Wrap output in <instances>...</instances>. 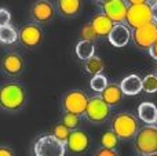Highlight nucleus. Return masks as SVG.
Masks as SVG:
<instances>
[{
  "instance_id": "2f4dec72",
  "label": "nucleus",
  "mask_w": 157,
  "mask_h": 156,
  "mask_svg": "<svg viewBox=\"0 0 157 156\" xmlns=\"http://www.w3.org/2000/svg\"><path fill=\"white\" fill-rule=\"evenodd\" d=\"M150 13H152V22L157 24V2L150 4Z\"/></svg>"
},
{
  "instance_id": "4be33fe9",
  "label": "nucleus",
  "mask_w": 157,
  "mask_h": 156,
  "mask_svg": "<svg viewBox=\"0 0 157 156\" xmlns=\"http://www.w3.org/2000/svg\"><path fill=\"white\" fill-rule=\"evenodd\" d=\"M18 40V32L11 25L0 28V43L3 44H13Z\"/></svg>"
},
{
  "instance_id": "aec40b11",
  "label": "nucleus",
  "mask_w": 157,
  "mask_h": 156,
  "mask_svg": "<svg viewBox=\"0 0 157 156\" xmlns=\"http://www.w3.org/2000/svg\"><path fill=\"white\" fill-rule=\"evenodd\" d=\"M76 55L78 60L81 61H87L88 58L94 57L95 55V46H94V41H88V40H80L76 44Z\"/></svg>"
},
{
  "instance_id": "6ab92c4d",
  "label": "nucleus",
  "mask_w": 157,
  "mask_h": 156,
  "mask_svg": "<svg viewBox=\"0 0 157 156\" xmlns=\"http://www.w3.org/2000/svg\"><path fill=\"white\" fill-rule=\"evenodd\" d=\"M80 0H58V11L61 13V15L66 17V18L76 17L80 13Z\"/></svg>"
},
{
  "instance_id": "39448f33",
  "label": "nucleus",
  "mask_w": 157,
  "mask_h": 156,
  "mask_svg": "<svg viewBox=\"0 0 157 156\" xmlns=\"http://www.w3.org/2000/svg\"><path fill=\"white\" fill-rule=\"evenodd\" d=\"M131 40L136 49L149 51L157 41V24L150 22L131 30Z\"/></svg>"
},
{
  "instance_id": "b1692460",
  "label": "nucleus",
  "mask_w": 157,
  "mask_h": 156,
  "mask_svg": "<svg viewBox=\"0 0 157 156\" xmlns=\"http://www.w3.org/2000/svg\"><path fill=\"white\" fill-rule=\"evenodd\" d=\"M142 91L147 94L157 93V75L149 73L142 79Z\"/></svg>"
},
{
  "instance_id": "4468645a",
  "label": "nucleus",
  "mask_w": 157,
  "mask_h": 156,
  "mask_svg": "<svg viewBox=\"0 0 157 156\" xmlns=\"http://www.w3.org/2000/svg\"><path fill=\"white\" fill-rule=\"evenodd\" d=\"M2 68L10 76H18L24 71V60L17 53H8L2 60Z\"/></svg>"
},
{
  "instance_id": "a878e982",
  "label": "nucleus",
  "mask_w": 157,
  "mask_h": 156,
  "mask_svg": "<svg viewBox=\"0 0 157 156\" xmlns=\"http://www.w3.org/2000/svg\"><path fill=\"white\" fill-rule=\"evenodd\" d=\"M117 142H119V138H117V135L112 130L103 133L102 138H101V145H102V148H106V149H114Z\"/></svg>"
},
{
  "instance_id": "1a4fd4ad",
  "label": "nucleus",
  "mask_w": 157,
  "mask_h": 156,
  "mask_svg": "<svg viewBox=\"0 0 157 156\" xmlns=\"http://www.w3.org/2000/svg\"><path fill=\"white\" fill-rule=\"evenodd\" d=\"M18 40L26 49H35V47L40 46L41 40H43V30L36 24H26L19 29Z\"/></svg>"
},
{
  "instance_id": "7ed1b4c3",
  "label": "nucleus",
  "mask_w": 157,
  "mask_h": 156,
  "mask_svg": "<svg viewBox=\"0 0 157 156\" xmlns=\"http://www.w3.org/2000/svg\"><path fill=\"white\" fill-rule=\"evenodd\" d=\"M136 154L139 156H149L157 154V126L156 124H146L138 130L134 142Z\"/></svg>"
},
{
  "instance_id": "f03ea898",
  "label": "nucleus",
  "mask_w": 157,
  "mask_h": 156,
  "mask_svg": "<svg viewBox=\"0 0 157 156\" xmlns=\"http://www.w3.org/2000/svg\"><path fill=\"white\" fill-rule=\"evenodd\" d=\"M112 131L117 135L119 140H131L135 138L136 133H138V119L128 112L117 113L113 119H112Z\"/></svg>"
},
{
  "instance_id": "f704fd0d",
  "label": "nucleus",
  "mask_w": 157,
  "mask_h": 156,
  "mask_svg": "<svg viewBox=\"0 0 157 156\" xmlns=\"http://www.w3.org/2000/svg\"><path fill=\"white\" fill-rule=\"evenodd\" d=\"M95 2L98 3L99 6H105L106 3H109V2H112V0H95Z\"/></svg>"
},
{
  "instance_id": "c85d7f7f",
  "label": "nucleus",
  "mask_w": 157,
  "mask_h": 156,
  "mask_svg": "<svg viewBox=\"0 0 157 156\" xmlns=\"http://www.w3.org/2000/svg\"><path fill=\"white\" fill-rule=\"evenodd\" d=\"M10 21H11L10 11L6 10V8H0V26L10 25Z\"/></svg>"
},
{
  "instance_id": "9b49d317",
  "label": "nucleus",
  "mask_w": 157,
  "mask_h": 156,
  "mask_svg": "<svg viewBox=\"0 0 157 156\" xmlns=\"http://www.w3.org/2000/svg\"><path fill=\"white\" fill-rule=\"evenodd\" d=\"M32 18L37 24H50L55 17V8L48 0H37L32 6Z\"/></svg>"
},
{
  "instance_id": "f257e3e1",
  "label": "nucleus",
  "mask_w": 157,
  "mask_h": 156,
  "mask_svg": "<svg viewBox=\"0 0 157 156\" xmlns=\"http://www.w3.org/2000/svg\"><path fill=\"white\" fill-rule=\"evenodd\" d=\"M25 90L18 83H6L0 87V108L7 112H18L25 107Z\"/></svg>"
},
{
  "instance_id": "9d476101",
  "label": "nucleus",
  "mask_w": 157,
  "mask_h": 156,
  "mask_svg": "<svg viewBox=\"0 0 157 156\" xmlns=\"http://www.w3.org/2000/svg\"><path fill=\"white\" fill-rule=\"evenodd\" d=\"M128 4L124 0H112L102 6V11L114 25L116 24H124L125 17H127Z\"/></svg>"
},
{
  "instance_id": "20e7f679",
  "label": "nucleus",
  "mask_w": 157,
  "mask_h": 156,
  "mask_svg": "<svg viewBox=\"0 0 157 156\" xmlns=\"http://www.w3.org/2000/svg\"><path fill=\"white\" fill-rule=\"evenodd\" d=\"M66 145L52 134H43L33 144L35 156H65Z\"/></svg>"
},
{
  "instance_id": "4c0bfd02",
  "label": "nucleus",
  "mask_w": 157,
  "mask_h": 156,
  "mask_svg": "<svg viewBox=\"0 0 157 156\" xmlns=\"http://www.w3.org/2000/svg\"><path fill=\"white\" fill-rule=\"evenodd\" d=\"M156 75H157V64H156Z\"/></svg>"
},
{
  "instance_id": "f3484780",
  "label": "nucleus",
  "mask_w": 157,
  "mask_h": 156,
  "mask_svg": "<svg viewBox=\"0 0 157 156\" xmlns=\"http://www.w3.org/2000/svg\"><path fill=\"white\" fill-rule=\"evenodd\" d=\"M138 118L146 124L157 123V107L149 101L141 102L138 105Z\"/></svg>"
},
{
  "instance_id": "f8f14e48",
  "label": "nucleus",
  "mask_w": 157,
  "mask_h": 156,
  "mask_svg": "<svg viewBox=\"0 0 157 156\" xmlns=\"http://www.w3.org/2000/svg\"><path fill=\"white\" fill-rule=\"evenodd\" d=\"M66 149L75 155H80L88 149L90 146V138L87 133L81 131V130H73L71 131L68 141H66Z\"/></svg>"
},
{
  "instance_id": "2eb2a0df",
  "label": "nucleus",
  "mask_w": 157,
  "mask_h": 156,
  "mask_svg": "<svg viewBox=\"0 0 157 156\" xmlns=\"http://www.w3.org/2000/svg\"><path fill=\"white\" fill-rule=\"evenodd\" d=\"M90 24H91V26L94 28V30H95L98 37H108L110 30L113 29V26H114V24L103 13L94 15Z\"/></svg>"
},
{
  "instance_id": "6e6552de",
  "label": "nucleus",
  "mask_w": 157,
  "mask_h": 156,
  "mask_svg": "<svg viewBox=\"0 0 157 156\" xmlns=\"http://www.w3.org/2000/svg\"><path fill=\"white\" fill-rule=\"evenodd\" d=\"M152 22V13H150V6L147 3L135 6H128L127 17H125V24L131 29L141 28L146 24Z\"/></svg>"
},
{
  "instance_id": "cd10ccee",
  "label": "nucleus",
  "mask_w": 157,
  "mask_h": 156,
  "mask_svg": "<svg viewBox=\"0 0 157 156\" xmlns=\"http://www.w3.org/2000/svg\"><path fill=\"white\" fill-rule=\"evenodd\" d=\"M81 40H88V41H95L98 39L97 33H95L94 28L91 26V24H86L80 30Z\"/></svg>"
},
{
  "instance_id": "c9c22d12",
  "label": "nucleus",
  "mask_w": 157,
  "mask_h": 156,
  "mask_svg": "<svg viewBox=\"0 0 157 156\" xmlns=\"http://www.w3.org/2000/svg\"><path fill=\"white\" fill-rule=\"evenodd\" d=\"M149 156H157V154H152V155H149Z\"/></svg>"
},
{
  "instance_id": "ddd939ff",
  "label": "nucleus",
  "mask_w": 157,
  "mask_h": 156,
  "mask_svg": "<svg viewBox=\"0 0 157 156\" xmlns=\"http://www.w3.org/2000/svg\"><path fill=\"white\" fill-rule=\"evenodd\" d=\"M108 40L114 47H125L131 40V29L124 24H116L109 33Z\"/></svg>"
},
{
  "instance_id": "473e14b6",
  "label": "nucleus",
  "mask_w": 157,
  "mask_h": 156,
  "mask_svg": "<svg viewBox=\"0 0 157 156\" xmlns=\"http://www.w3.org/2000/svg\"><path fill=\"white\" fill-rule=\"evenodd\" d=\"M128 6H135V4H142V3H146L147 0H124Z\"/></svg>"
},
{
  "instance_id": "5701e85b",
  "label": "nucleus",
  "mask_w": 157,
  "mask_h": 156,
  "mask_svg": "<svg viewBox=\"0 0 157 156\" xmlns=\"http://www.w3.org/2000/svg\"><path fill=\"white\" fill-rule=\"evenodd\" d=\"M108 79H106L105 75L99 73V75H94L90 80V87L91 90H94L95 93H102L106 87H108Z\"/></svg>"
},
{
  "instance_id": "7c9ffc66",
  "label": "nucleus",
  "mask_w": 157,
  "mask_h": 156,
  "mask_svg": "<svg viewBox=\"0 0 157 156\" xmlns=\"http://www.w3.org/2000/svg\"><path fill=\"white\" fill-rule=\"evenodd\" d=\"M0 156H15L14 151L7 145H0Z\"/></svg>"
},
{
  "instance_id": "72a5a7b5",
  "label": "nucleus",
  "mask_w": 157,
  "mask_h": 156,
  "mask_svg": "<svg viewBox=\"0 0 157 156\" xmlns=\"http://www.w3.org/2000/svg\"><path fill=\"white\" fill-rule=\"evenodd\" d=\"M149 53H150V55H152L153 58H155V60L157 61V41L155 43V46L152 47V49L149 50Z\"/></svg>"
},
{
  "instance_id": "393cba45",
  "label": "nucleus",
  "mask_w": 157,
  "mask_h": 156,
  "mask_svg": "<svg viewBox=\"0 0 157 156\" xmlns=\"http://www.w3.org/2000/svg\"><path fill=\"white\" fill-rule=\"evenodd\" d=\"M61 124H63L65 127H68L71 131L76 130L80 124V116L73 115V113H63L62 119H61Z\"/></svg>"
},
{
  "instance_id": "412c9836",
  "label": "nucleus",
  "mask_w": 157,
  "mask_h": 156,
  "mask_svg": "<svg viewBox=\"0 0 157 156\" xmlns=\"http://www.w3.org/2000/svg\"><path fill=\"white\" fill-rule=\"evenodd\" d=\"M84 69H86L87 73L94 76V75L102 73L103 69H105V64H103V61L99 57L94 55V57L88 58L87 61H84Z\"/></svg>"
},
{
  "instance_id": "e433bc0d",
  "label": "nucleus",
  "mask_w": 157,
  "mask_h": 156,
  "mask_svg": "<svg viewBox=\"0 0 157 156\" xmlns=\"http://www.w3.org/2000/svg\"><path fill=\"white\" fill-rule=\"evenodd\" d=\"M150 2H152V3H155V2H157V0H150Z\"/></svg>"
},
{
  "instance_id": "423d86ee",
  "label": "nucleus",
  "mask_w": 157,
  "mask_h": 156,
  "mask_svg": "<svg viewBox=\"0 0 157 156\" xmlns=\"http://www.w3.org/2000/svg\"><path fill=\"white\" fill-rule=\"evenodd\" d=\"M84 115H86L87 120H90L91 123H103L108 120L109 115H110V107L103 101L101 96L91 97L88 98V104H87Z\"/></svg>"
},
{
  "instance_id": "c756f323",
  "label": "nucleus",
  "mask_w": 157,
  "mask_h": 156,
  "mask_svg": "<svg viewBox=\"0 0 157 156\" xmlns=\"http://www.w3.org/2000/svg\"><path fill=\"white\" fill-rule=\"evenodd\" d=\"M94 156H119V154H117L114 149H106V148H101L98 149L97 152H95Z\"/></svg>"
},
{
  "instance_id": "dca6fc26",
  "label": "nucleus",
  "mask_w": 157,
  "mask_h": 156,
  "mask_svg": "<svg viewBox=\"0 0 157 156\" xmlns=\"http://www.w3.org/2000/svg\"><path fill=\"white\" fill-rule=\"evenodd\" d=\"M120 88L124 96H136L142 91V79L138 75H128L121 80Z\"/></svg>"
},
{
  "instance_id": "bb28decb",
  "label": "nucleus",
  "mask_w": 157,
  "mask_h": 156,
  "mask_svg": "<svg viewBox=\"0 0 157 156\" xmlns=\"http://www.w3.org/2000/svg\"><path fill=\"white\" fill-rule=\"evenodd\" d=\"M52 135H54L57 140H59L61 142H63V144H66V141H68V138H69V135H71V130L68 129V127H65L63 124H57V126L52 129V133H51Z\"/></svg>"
},
{
  "instance_id": "a211bd4d",
  "label": "nucleus",
  "mask_w": 157,
  "mask_h": 156,
  "mask_svg": "<svg viewBox=\"0 0 157 156\" xmlns=\"http://www.w3.org/2000/svg\"><path fill=\"white\" fill-rule=\"evenodd\" d=\"M123 91L120 88L119 84L116 83H112V84H108V87L101 93V97L102 99L109 105V107H114V105L120 104L123 101Z\"/></svg>"
},
{
  "instance_id": "0eeeda50",
  "label": "nucleus",
  "mask_w": 157,
  "mask_h": 156,
  "mask_svg": "<svg viewBox=\"0 0 157 156\" xmlns=\"http://www.w3.org/2000/svg\"><path fill=\"white\" fill-rule=\"evenodd\" d=\"M87 104H88V97L81 90H71L62 97V109L66 113H73V115L81 116L86 112Z\"/></svg>"
},
{
  "instance_id": "58836bf2",
  "label": "nucleus",
  "mask_w": 157,
  "mask_h": 156,
  "mask_svg": "<svg viewBox=\"0 0 157 156\" xmlns=\"http://www.w3.org/2000/svg\"><path fill=\"white\" fill-rule=\"evenodd\" d=\"M0 28H2V26H0Z\"/></svg>"
}]
</instances>
